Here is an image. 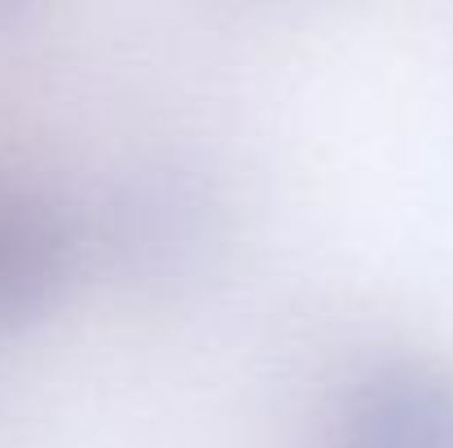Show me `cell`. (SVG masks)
Segmentation results:
<instances>
[{"label": "cell", "mask_w": 453, "mask_h": 448, "mask_svg": "<svg viewBox=\"0 0 453 448\" xmlns=\"http://www.w3.org/2000/svg\"><path fill=\"white\" fill-rule=\"evenodd\" d=\"M334 448H453V374L432 361H379L339 405Z\"/></svg>", "instance_id": "obj_1"}, {"label": "cell", "mask_w": 453, "mask_h": 448, "mask_svg": "<svg viewBox=\"0 0 453 448\" xmlns=\"http://www.w3.org/2000/svg\"><path fill=\"white\" fill-rule=\"evenodd\" d=\"M80 233L44 194H0V330L44 321L75 282Z\"/></svg>", "instance_id": "obj_2"}, {"label": "cell", "mask_w": 453, "mask_h": 448, "mask_svg": "<svg viewBox=\"0 0 453 448\" xmlns=\"http://www.w3.org/2000/svg\"><path fill=\"white\" fill-rule=\"evenodd\" d=\"M207 202L180 180H142L111 207V251L137 273L163 277L189 269L207 242Z\"/></svg>", "instance_id": "obj_3"}, {"label": "cell", "mask_w": 453, "mask_h": 448, "mask_svg": "<svg viewBox=\"0 0 453 448\" xmlns=\"http://www.w3.org/2000/svg\"><path fill=\"white\" fill-rule=\"evenodd\" d=\"M4 4H9V0H0V9H4Z\"/></svg>", "instance_id": "obj_4"}]
</instances>
